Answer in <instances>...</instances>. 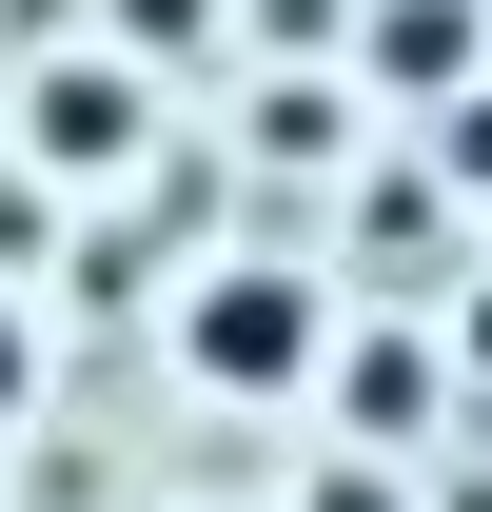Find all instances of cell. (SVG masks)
Segmentation results:
<instances>
[{
    "label": "cell",
    "instance_id": "3",
    "mask_svg": "<svg viewBox=\"0 0 492 512\" xmlns=\"http://www.w3.org/2000/svg\"><path fill=\"white\" fill-rule=\"evenodd\" d=\"M374 79H473V0H374Z\"/></svg>",
    "mask_w": 492,
    "mask_h": 512
},
{
    "label": "cell",
    "instance_id": "2",
    "mask_svg": "<svg viewBox=\"0 0 492 512\" xmlns=\"http://www.w3.org/2000/svg\"><path fill=\"white\" fill-rule=\"evenodd\" d=\"M20 138H40L60 178H119L138 138H158V99H138V60H60L40 99H20Z\"/></svg>",
    "mask_w": 492,
    "mask_h": 512
},
{
    "label": "cell",
    "instance_id": "5",
    "mask_svg": "<svg viewBox=\"0 0 492 512\" xmlns=\"http://www.w3.org/2000/svg\"><path fill=\"white\" fill-rule=\"evenodd\" d=\"M20 394H40V335H20V316H0V414H20Z\"/></svg>",
    "mask_w": 492,
    "mask_h": 512
},
{
    "label": "cell",
    "instance_id": "1",
    "mask_svg": "<svg viewBox=\"0 0 492 512\" xmlns=\"http://www.w3.org/2000/svg\"><path fill=\"white\" fill-rule=\"evenodd\" d=\"M315 355H335V296L296 256H197V296H178V375L197 394H296Z\"/></svg>",
    "mask_w": 492,
    "mask_h": 512
},
{
    "label": "cell",
    "instance_id": "4",
    "mask_svg": "<svg viewBox=\"0 0 492 512\" xmlns=\"http://www.w3.org/2000/svg\"><path fill=\"white\" fill-rule=\"evenodd\" d=\"M119 40H138V60H197V40H217V0H119Z\"/></svg>",
    "mask_w": 492,
    "mask_h": 512
}]
</instances>
